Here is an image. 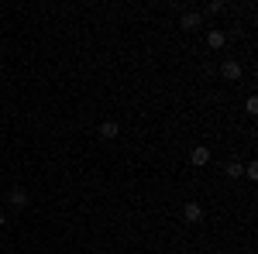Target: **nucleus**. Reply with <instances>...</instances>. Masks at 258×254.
<instances>
[{
    "label": "nucleus",
    "mask_w": 258,
    "mask_h": 254,
    "mask_svg": "<svg viewBox=\"0 0 258 254\" xmlns=\"http://www.w3.org/2000/svg\"><path fill=\"white\" fill-rule=\"evenodd\" d=\"M244 176H248V179H258V165H255V161H248V165H244Z\"/></svg>",
    "instance_id": "nucleus-10"
},
{
    "label": "nucleus",
    "mask_w": 258,
    "mask_h": 254,
    "mask_svg": "<svg viewBox=\"0 0 258 254\" xmlns=\"http://www.w3.org/2000/svg\"><path fill=\"white\" fill-rule=\"evenodd\" d=\"M189 161H193V165H197V168H203V165H207V161H210V148H197V151H193V158H189Z\"/></svg>",
    "instance_id": "nucleus-6"
},
{
    "label": "nucleus",
    "mask_w": 258,
    "mask_h": 254,
    "mask_svg": "<svg viewBox=\"0 0 258 254\" xmlns=\"http://www.w3.org/2000/svg\"><path fill=\"white\" fill-rule=\"evenodd\" d=\"M224 41H227L224 31H210V35H207V48H224Z\"/></svg>",
    "instance_id": "nucleus-5"
},
{
    "label": "nucleus",
    "mask_w": 258,
    "mask_h": 254,
    "mask_svg": "<svg viewBox=\"0 0 258 254\" xmlns=\"http://www.w3.org/2000/svg\"><path fill=\"white\" fill-rule=\"evenodd\" d=\"M7 199H11V206H28V193L24 189H11Z\"/></svg>",
    "instance_id": "nucleus-7"
},
{
    "label": "nucleus",
    "mask_w": 258,
    "mask_h": 254,
    "mask_svg": "<svg viewBox=\"0 0 258 254\" xmlns=\"http://www.w3.org/2000/svg\"><path fill=\"white\" fill-rule=\"evenodd\" d=\"M207 11H210V14H217V11H224V4H220V0H210V4H207Z\"/></svg>",
    "instance_id": "nucleus-11"
},
{
    "label": "nucleus",
    "mask_w": 258,
    "mask_h": 254,
    "mask_svg": "<svg viewBox=\"0 0 258 254\" xmlns=\"http://www.w3.org/2000/svg\"><path fill=\"white\" fill-rule=\"evenodd\" d=\"M224 172H227V176H231V179H238L241 172H244V165H238V161H231V165H227Z\"/></svg>",
    "instance_id": "nucleus-8"
},
{
    "label": "nucleus",
    "mask_w": 258,
    "mask_h": 254,
    "mask_svg": "<svg viewBox=\"0 0 258 254\" xmlns=\"http://www.w3.org/2000/svg\"><path fill=\"white\" fill-rule=\"evenodd\" d=\"M182 220H186V223H200V220H203V206H200V203H186V206H182Z\"/></svg>",
    "instance_id": "nucleus-1"
},
{
    "label": "nucleus",
    "mask_w": 258,
    "mask_h": 254,
    "mask_svg": "<svg viewBox=\"0 0 258 254\" xmlns=\"http://www.w3.org/2000/svg\"><path fill=\"white\" fill-rule=\"evenodd\" d=\"M117 134H120V127L114 120H103V124H100V137H103V141H114Z\"/></svg>",
    "instance_id": "nucleus-2"
},
{
    "label": "nucleus",
    "mask_w": 258,
    "mask_h": 254,
    "mask_svg": "<svg viewBox=\"0 0 258 254\" xmlns=\"http://www.w3.org/2000/svg\"><path fill=\"white\" fill-rule=\"evenodd\" d=\"M179 24H182V31H197V28H200V14H193V11H186V14L179 18Z\"/></svg>",
    "instance_id": "nucleus-3"
},
{
    "label": "nucleus",
    "mask_w": 258,
    "mask_h": 254,
    "mask_svg": "<svg viewBox=\"0 0 258 254\" xmlns=\"http://www.w3.org/2000/svg\"><path fill=\"white\" fill-rule=\"evenodd\" d=\"M4 223H7V216H4V213H0V227H4Z\"/></svg>",
    "instance_id": "nucleus-12"
},
{
    "label": "nucleus",
    "mask_w": 258,
    "mask_h": 254,
    "mask_svg": "<svg viewBox=\"0 0 258 254\" xmlns=\"http://www.w3.org/2000/svg\"><path fill=\"white\" fill-rule=\"evenodd\" d=\"M244 110H248V114L255 117V114H258V100H255V97H248V103H244Z\"/></svg>",
    "instance_id": "nucleus-9"
},
{
    "label": "nucleus",
    "mask_w": 258,
    "mask_h": 254,
    "mask_svg": "<svg viewBox=\"0 0 258 254\" xmlns=\"http://www.w3.org/2000/svg\"><path fill=\"white\" fill-rule=\"evenodd\" d=\"M220 72H224V79H238V76H241V65H238L234 59H227V62H224V69H220Z\"/></svg>",
    "instance_id": "nucleus-4"
}]
</instances>
